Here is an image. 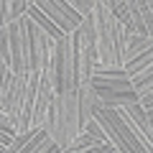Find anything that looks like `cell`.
Returning a JSON list of instances; mask_svg holds the SVG:
<instances>
[{
	"label": "cell",
	"mask_w": 153,
	"mask_h": 153,
	"mask_svg": "<svg viewBox=\"0 0 153 153\" xmlns=\"http://www.w3.org/2000/svg\"><path fill=\"white\" fill-rule=\"evenodd\" d=\"M8 31H10V69L18 76H26L31 64V18H18L8 26Z\"/></svg>",
	"instance_id": "6da1fadb"
},
{
	"label": "cell",
	"mask_w": 153,
	"mask_h": 153,
	"mask_svg": "<svg viewBox=\"0 0 153 153\" xmlns=\"http://www.w3.org/2000/svg\"><path fill=\"white\" fill-rule=\"evenodd\" d=\"M56 51V41L38 26L31 21V64H28V74L31 71H44L51 64Z\"/></svg>",
	"instance_id": "7a4b0ae2"
},
{
	"label": "cell",
	"mask_w": 153,
	"mask_h": 153,
	"mask_svg": "<svg viewBox=\"0 0 153 153\" xmlns=\"http://www.w3.org/2000/svg\"><path fill=\"white\" fill-rule=\"evenodd\" d=\"M94 94H97L94 105L100 107H128L140 102L135 89H94Z\"/></svg>",
	"instance_id": "3957f363"
},
{
	"label": "cell",
	"mask_w": 153,
	"mask_h": 153,
	"mask_svg": "<svg viewBox=\"0 0 153 153\" xmlns=\"http://www.w3.org/2000/svg\"><path fill=\"white\" fill-rule=\"evenodd\" d=\"M33 3H36V5L41 8V10H44L46 16L51 18V21H54V26H56V28H61V31H64L66 36L76 31V26L69 21V16H66V10L61 8V3H59V0H33Z\"/></svg>",
	"instance_id": "277c9868"
},
{
	"label": "cell",
	"mask_w": 153,
	"mask_h": 153,
	"mask_svg": "<svg viewBox=\"0 0 153 153\" xmlns=\"http://www.w3.org/2000/svg\"><path fill=\"white\" fill-rule=\"evenodd\" d=\"M26 16H28V18H31V21H33V23H38V26L44 28V31H46V33H49V36H51V38H54V41H61V38H64V36H66V33H64V31H61V28H56V26H54V21H51V18H49V16H46V13H44V10H41V8H38V5H36V3H33V0H31V3H28V13H26Z\"/></svg>",
	"instance_id": "5b68a950"
},
{
	"label": "cell",
	"mask_w": 153,
	"mask_h": 153,
	"mask_svg": "<svg viewBox=\"0 0 153 153\" xmlns=\"http://www.w3.org/2000/svg\"><path fill=\"white\" fill-rule=\"evenodd\" d=\"M92 115L97 117V123H100V125L105 128V133H107V140L115 146V151H117V153H133V151H130V146H128V143L123 140V135H120L117 130H115V125L110 123V117L102 112V107H94V112H92Z\"/></svg>",
	"instance_id": "8992f818"
},
{
	"label": "cell",
	"mask_w": 153,
	"mask_h": 153,
	"mask_svg": "<svg viewBox=\"0 0 153 153\" xmlns=\"http://www.w3.org/2000/svg\"><path fill=\"white\" fill-rule=\"evenodd\" d=\"M151 49H153V38L125 33V54H123V59H125V64H128V61L138 59L140 54H146V51H151Z\"/></svg>",
	"instance_id": "52a82bcc"
},
{
	"label": "cell",
	"mask_w": 153,
	"mask_h": 153,
	"mask_svg": "<svg viewBox=\"0 0 153 153\" xmlns=\"http://www.w3.org/2000/svg\"><path fill=\"white\" fill-rule=\"evenodd\" d=\"M97 61L100 59H97V49H94V46L82 49V54H79V84L92 79V66L97 64Z\"/></svg>",
	"instance_id": "ba28073f"
},
{
	"label": "cell",
	"mask_w": 153,
	"mask_h": 153,
	"mask_svg": "<svg viewBox=\"0 0 153 153\" xmlns=\"http://www.w3.org/2000/svg\"><path fill=\"white\" fill-rule=\"evenodd\" d=\"M130 82H133V89L138 92V97H143V94H148L153 89V64L146 66V69H140L138 74L130 76Z\"/></svg>",
	"instance_id": "9c48e42d"
},
{
	"label": "cell",
	"mask_w": 153,
	"mask_h": 153,
	"mask_svg": "<svg viewBox=\"0 0 153 153\" xmlns=\"http://www.w3.org/2000/svg\"><path fill=\"white\" fill-rule=\"evenodd\" d=\"M130 21H128V26H125V33H135V36H148V31H146V21H143V16H140V10H138V5H135V0H130Z\"/></svg>",
	"instance_id": "30bf717a"
},
{
	"label": "cell",
	"mask_w": 153,
	"mask_h": 153,
	"mask_svg": "<svg viewBox=\"0 0 153 153\" xmlns=\"http://www.w3.org/2000/svg\"><path fill=\"white\" fill-rule=\"evenodd\" d=\"M94 143H100V140H97V138L92 135V133L82 130L79 135L74 138V140H71V146H69V151H66V153H87L89 148L94 146Z\"/></svg>",
	"instance_id": "8fae6325"
},
{
	"label": "cell",
	"mask_w": 153,
	"mask_h": 153,
	"mask_svg": "<svg viewBox=\"0 0 153 153\" xmlns=\"http://www.w3.org/2000/svg\"><path fill=\"white\" fill-rule=\"evenodd\" d=\"M76 33H79V44H82V49L94 46V23H92V13H89L87 18H82V26L76 28Z\"/></svg>",
	"instance_id": "7c38bea8"
},
{
	"label": "cell",
	"mask_w": 153,
	"mask_h": 153,
	"mask_svg": "<svg viewBox=\"0 0 153 153\" xmlns=\"http://www.w3.org/2000/svg\"><path fill=\"white\" fill-rule=\"evenodd\" d=\"M151 64H153V49H151V51H146V54H140L138 59L128 61V64H125V71L133 76V74H138L140 69H146V66H151Z\"/></svg>",
	"instance_id": "4fadbf2b"
},
{
	"label": "cell",
	"mask_w": 153,
	"mask_h": 153,
	"mask_svg": "<svg viewBox=\"0 0 153 153\" xmlns=\"http://www.w3.org/2000/svg\"><path fill=\"white\" fill-rule=\"evenodd\" d=\"M0 64H10V31L0 28Z\"/></svg>",
	"instance_id": "5bb4252c"
},
{
	"label": "cell",
	"mask_w": 153,
	"mask_h": 153,
	"mask_svg": "<svg viewBox=\"0 0 153 153\" xmlns=\"http://www.w3.org/2000/svg\"><path fill=\"white\" fill-rule=\"evenodd\" d=\"M138 10H140L143 21H146V31H148V38H153V10L151 5H148V0H135Z\"/></svg>",
	"instance_id": "9a60e30c"
},
{
	"label": "cell",
	"mask_w": 153,
	"mask_h": 153,
	"mask_svg": "<svg viewBox=\"0 0 153 153\" xmlns=\"http://www.w3.org/2000/svg\"><path fill=\"white\" fill-rule=\"evenodd\" d=\"M69 3H71V8L76 10L79 18H87L92 13V0H69Z\"/></svg>",
	"instance_id": "2e32d148"
},
{
	"label": "cell",
	"mask_w": 153,
	"mask_h": 153,
	"mask_svg": "<svg viewBox=\"0 0 153 153\" xmlns=\"http://www.w3.org/2000/svg\"><path fill=\"white\" fill-rule=\"evenodd\" d=\"M0 28H5V26H10L13 23V18H10V0H3L0 3Z\"/></svg>",
	"instance_id": "e0dca14e"
},
{
	"label": "cell",
	"mask_w": 153,
	"mask_h": 153,
	"mask_svg": "<svg viewBox=\"0 0 153 153\" xmlns=\"http://www.w3.org/2000/svg\"><path fill=\"white\" fill-rule=\"evenodd\" d=\"M148 5H151V10H153V0H148Z\"/></svg>",
	"instance_id": "ac0fdd59"
}]
</instances>
